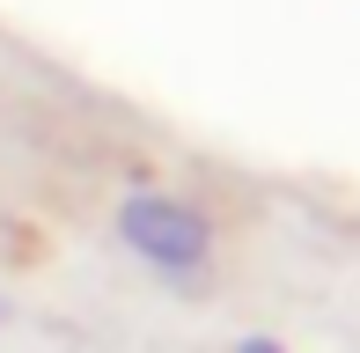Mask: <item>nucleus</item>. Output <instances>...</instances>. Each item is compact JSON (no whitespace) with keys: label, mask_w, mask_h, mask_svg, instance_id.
Instances as JSON below:
<instances>
[{"label":"nucleus","mask_w":360,"mask_h":353,"mask_svg":"<svg viewBox=\"0 0 360 353\" xmlns=\"http://www.w3.org/2000/svg\"><path fill=\"white\" fill-rule=\"evenodd\" d=\"M118 236L140 250L147 265H162V272H199L206 250H214L206 214L184 206V199H162V191H140V199L118 206Z\"/></svg>","instance_id":"f257e3e1"},{"label":"nucleus","mask_w":360,"mask_h":353,"mask_svg":"<svg viewBox=\"0 0 360 353\" xmlns=\"http://www.w3.org/2000/svg\"><path fill=\"white\" fill-rule=\"evenodd\" d=\"M243 353H280V346H272V339H243Z\"/></svg>","instance_id":"f03ea898"}]
</instances>
